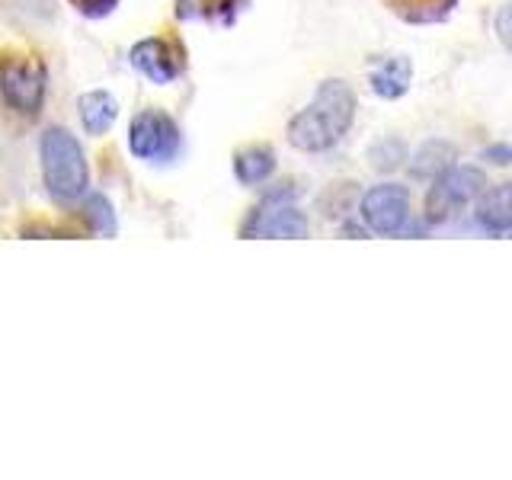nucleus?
<instances>
[{"label": "nucleus", "mask_w": 512, "mask_h": 480, "mask_svg": "<svg viewBox=\"0 0 512 480\" xmlns=\"http://www.w3.org/2000/svg\"><path fill=\"white\" fill-rule=\"evenodd\" d=\"M80 218H84V224L96 234H116V215H112L109 199L100 196V192H93V196L84 199V205H80Z\"/></svg>", "instance_id": "2eb2a0df"}, {"label": "nucleus", "mask_w": 512, "mask_h": 480, "mask_svg": "<svg viewBox=\"0 0 512 480\" xmlns=\"http://www.w3.org/2000/svg\"><path fill=\"white\" fill-rule=\"evenodd\" d=\"M276 173V151L263 148V144H253V148L237 151L234 157V176L244 186H260L269 176Z\"/></svg>", "instance_id": "9b49d317"}, {"label": "nucleus", "mask_w": 512, "mask_h": 480, "mask_svg": "<svg viewBox=\"0 0 512 480\" xmlns=\"http://www.w3.org/2000/svg\"><path fill=\"white\" fill-rule=\"evenodd\" d=\"M48 93V71L39 58H0V100L20 116H39Z\"/></svg>", "instance_id": "7ed1b4c3"}, {"label": "nucleus", "mask_w": 512, "mask_h": 480, "mask_svg": "<svg viewBox=\"0 0 512 480\" xmlns=\"http://www.w3.org/2000/svg\"><path fill=\"white\" fill-rule=\"evenodd\" d=\"M487 157H496L493 164H509L512 151H509V148H490V151H487Z\"/></svg>", "instance_id": "aec40b11"}, {"label": "nucleus", "mask_w": 512, "mask_h": 480, "mask_svg": "<svg viewBox=\"0 0 512 480\" xmlns=\"http://www.w3.org/2000/svg\"><path fill=\"white\" fill-rule=\"evenodd\" d=\"M455 164V148L445 141H429L426 148H420V154L413 157V173L416 176H439L442 170H448Z\"/></svg>", "instance_id": "4468645a"}, {"label": "nucleus", "mask_w": 512, "mask_h": 480, "mask_svg": "<svg viewBox=\"0 0 512 480\" xmlns=\"http://www.w3.org/2000/svg\"><path fill=\"white\" fill-rule=\"evenodd\" d=\"M71 4L84 16H90V20H103V16L119 7V0H71Z\"/></svg>", "instance_id": "f3484780"}, {"label": "nucleus", "mask_w": 512, "mask_h": 480, "mask_svg": "<svg viewBox=\"0 0 512 480\" xmlns=\"http://www.w3.org/2000/svg\"><path fill=\"white\" fill-rule=\"evenodd\" d=\"M404 157H407V148L400 144L397 138H388V141H381L375 144L372 151H368V164H372L375 170H397L400 164H404Z\"/></svg>", "instance_id": "dca6fc26"}, {"label": "nucleus", "mask_w": 512, "mask_h": 480, "mask_svg": "<svg viewBox=\"0 0 512 480\" xmlns=\"http://www.w3.org/2000/svg\"><path fill=\"white\" fill-rule=\"evenodd\" d=\"M77 116L87 135H106L119 119V103L106 90H90L77 100Z\"/></svg>", "instance_id": "9d476101"}, {"label": "nucleus", "mask_w": 512, "mask_h": 480, "mask_svg": "<svg viewBox=\"0 0 512 480\" xmlns=\"http://www.w3.org/2000/svg\"><path fill=\"white\" fill-rule=\"evenodd\" d=\"M128 151L148 164H170L180 154V128L160 109H144L128 125Z\"/></svg>", "instance_id": "20e7f679"}, {"label": "nucleus", "mask_w": 512, "mask_h": 480, "mask_svg": "<svg viewBox=\"0 0 512 480\" xmlns=\"http://www.w3.org/2000/svg\"><path fill=\"white\" fill-rule=\"evenodd\" d=\"M394 16L407 23H442L455 10L458 0H384Z\"/></svg>", "instance_id": "ddd939ff"}, {"label": "nucleus", "mask_w": 512, "mask_h": 480, "mask_svg": "<svg viewBox=\"0 0 512 480\" xmlns=\"http://www.w3.org/2000/svg\"><path fill=\"white\" fill-rule=\"evenodd\" d=\"M484 192V173L477 167H448L439 176H432V186L426 192V221L439 224L455 208L468 205Z\"/></svg>", "instance_id": "423d86ee"}, {"label": "nucleus", "mask_w": 512, "mask_h": 480, "mask_svg": "<svg viewBox=\"0 0 512 480\" xmlns=\"http://www.w3.org/2000/svg\"><path fill=\"white\" fill-rule=\"evenodd\" d=\"M352 122H356V90L346 80H324L314 100L288 122V141L298 151L320 154L336 148Z\"/></svg>", "instance_id": "f257e3e1"}, {"label": "nucleus", "mask_w": 512, "mask_h": 480, "mask_svg": "<svg viewBox=\"0 0 512 480\" xmlns=\"http://www.w3.org/2000/svg\"><path fill=\"white\" fill-rule=\"evenodd\" d=\"M132 68L157 87L173 84V80L183 74V48L170 39H157V36L141 39L132 48Z\"/></svg>", "instance_id": "6e6552de"}, {"label": "nucleus", "mask_w": 512, "mask_h": 480, "mask_svg": "<svg viewBox=\"0 0 512 480\" xmlns=\"http://www.w3.org/2000/svg\"><path fill=\"white\" fill-rule=\"evenodd\" d=\"M212 10V0H176V16L180 20H199Z\"/></svg>", "instance_id": "6ab92c4d"}, {"label": "nucleus", "mask_w": 512, "mask_h": 480, "mask_svg": "<svg viewBox=\"0 0 512 480\" xmlns=\"http://www.w3.org/2000/svg\"><path fill=\"white\" fill-rule=\"evenodd\" d=\"M359 215L368 231L375 234H397L410 218V192L400 183H381L368 189L359 202Z\"/></svg>", "instance_id": "0eeeda50"}, {"label": "nucleus", "mask_w": 512, "mask_h": 480, "mask_svg": "<svg viewBox=\"0 0 512 480\" xmlns=\"http://www.w3.org/2000/svg\"><path fill=\"white\" fill-rule=\"evenodd\" d=\"M295 189H276L253 208V215L244 224V237H279V240H298L308 237V218L292 205Z\"/></svg>", "instance_id": "39448f33"}, {"label": "nucleus", "mask_w": 512, "mask_h": 480, "mask_svg": "<svg viewBox=\"0 0 512 480\" xmlns=\"http://www.w3.org/2000/svg\"><path fill=\"white\" fill-rule=\"evenodd\" d=\"M474 221L487 234H506L512 231V183L484 189L474 208Z\"/></svg>", "instance_id": "1a4fd4ad"}, {"label": "nucleus", "mask_w": 512, "mask_h": 480, "mask_svg": "<svg viewBox=\"0 0 512 480\" xmlns=\"http://www.w3.org/2000/svg\"><path fill=\"white\" fill-rule=\"evenodd\" d=\"M42 180L48 196L58 202H80L90 189V167L80 141L68 128H48L39 141Z\"/></svg>", "instance_id": "f03ea898"}, {"label": "nucleus", "mask_w": 512, "mask_h": 480, "mask_svg": "<svg viewBox=\"0 0 512 480\" xmlns=\"http://www.w3.org/2000/svg\"><path fill=\"white\" fill-rule=\"evenodd\" d=\"M496 39L503 42V48L512 55V4H506L500 13H496Z\"/></svg>", "instance_id": "a211bd4d"}, {"label": "nucleus", "mask_w": 512, "mask_h": 480, "mask_svg": "<svg viewBox=\"0 0 512 480\" xmlns=\"http://www.w3.org/2000/svg\"><path fill=\"white\" fill-rule=\"evenodd\" d=\"M410 77H413V64L404 55L388 58L378 71H372V90L381 100H400L410 90Z\"/></svg>", "instance_id": "f8f14e48"}]
</instances>
